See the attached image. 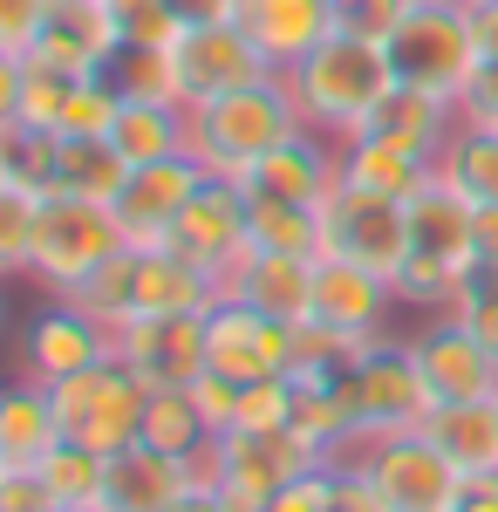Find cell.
<instances>
[{"mask_svg": "<svg viewBox=\"0 0 498 512\" xmlns=\"http://www.w3.org/2000/svg\"><path fill=\"white\" fill-rule=\"evenodd\" d=\"M287 82H294V103H301L307 130L348 144V137H362L369 117L389 103L396 62H389V41H376V35H362V28L342 21L301 69H287Z\"/></svg>", "mask_w": 498, "mask_h": 512, "instance_id": "cell-1", "label": "cell"}, {"mask_svg": "<svg viewBox=\"0 0 498 512\" xmlns=\"http://www.w3.org/2000/svg\"><path fill=\"white\" fill-rule=\"evenodd\" d=\"M301 130H307V117H301V103H294V82L260 76V82H246V89H226V96L198 103L185 151L205 164V178L246 185L253 164L267 158V151H280L287 137H301Z\"/></svg>", "mask_w": 498, "mask_h": 512, "instance_id": "cell-2", "label": "cell"}, {"mask_svg": "<svg viewBox=\"0 0 498 512\" xmlns=\"http://www.w3.org/2000/svg\"><path fill=\"white\" fill-rule=\"evenodd\" d=\"M485 267L478 253V205L458 198L444 178H430L410 198V260L396 274V301L417 315H451L458 287Z\"/></svg>", "mask_w": 498, "mask_h": 512, "instance_id": "cell-3", "label": "cell"}, {"mask_svg": "<svg viewBox=\"0 0 498 512\" xmlns=\"http://www.w3.org/2000/svg\"><path fill=\"white\" fill-rule=\"evenodd\" d=\"M69 301H82L116 335L123 321H144V315H205L219 301V280L198 274L192 260H178L171 246H123V253H110V267L82 294H69Z\"/></svg>", "mask_w": 498, "mask_h": 512, "instance_id": "cell-4", "label": "cell"}, {"mask_svg": "<svg viewBox=\"0 0 498 512\" xmlns=\"http://www.w3.org/2000/svg\"><path fill=\"white\" fill-rule=\"evenodd\" d=\"M130 239L116 226L110 205L96 198H69V192H48L41 198V219H35V253H28V280L41 294L69 301L82 294L89 280L110 267V253H123Z\"/></svg>", "mask_w": 498, "mask_h": 512, "instance_id": "cell-5", "label": "cell"}, {"mask_svg": "<svg viewBox=\"0 0 498 512\" xmlns=\"http://www.w3.org/2000/svg\"><path fill=\"white\" fill-rule=\"evenodd\" d=\"M348 472L369 478L383 512H458L464 506V472L437 451L430 431H396V437H362L342 458Z\"/></svg>", "mask_w": 498, "mask_h": 512, "instance_id": "cell-6", "label": "cell"}, {"mask_svg": "<svg viewBox=\"0 0 498 512\" xmlns=\"http://www.w3.org/2000/svg\"><path fill=\"white\" fill-rule=\"evenodd\" d=\"M389 62L396 82L430 89V96H451L478 76V28H471V7L464 0H410V14L389 28Z\"/></svg>", "mask_w": 498, "mask_h": 512, "instance_id": "cell-7", "label": "cell"}, {"mask_svg": "<svg viewBox=\"0 0 498 512\" xmlns=\"http://www.w3.org/2000/svg\"><path fill=\"white\" fill-rule=\"evenodd\" d=\"M342 396L355 410V444L362 437H396V431H423L430 424V390L417 376V355H410V335H376L369 349L348 362ZM348 458V451H342Z\"/></svg>", "mask_w": 498, "mask_h": 512, "instance_id": "cell-8", "label": "cell"}, {"mask_svg": "<svg viewBox=\"0 0 498 512\" xmlns=\"http://www.w3.org/2000/svg\"><path fill=\"white\" fill-rule=\"evenodd\" d=\"M55 390V417H62V437H76L89 451H130V444H144V403L151 390L116 362L103 355L96 369H82V376H62V383H48Z\"/></svg>", "mask_w": 498, "mask_h": 512, "instance_id": "cell-9", "label": "cell"}, {"mask_svg": "<svg viewBox=\"0 0 498 512\" xmlns=\"http://www.w3.org/2000/svg\"><path fill=\"white\" fill-rule=\"evenodd\" d=\"M314 465H328V458H321L314 444H301L294 431H219L212 451L198 458V478H212L232 506L267 512L273 492L294 485L301 472H314Z\"/></svg>", "mask_w": 498, "mask_h": 512, "instance_id": "cell-10", "label": "cell"}, {"mask_svg": "<svg viewBox=\"0 0 498 512\" xmlns=\"http://www.w3.org/2000/svg\"><path fill=\"white\" fill-rule=\"evenodd\" d=\"M321 253L355 260L369 274L396 280L410 260V205L383 192H362V185H335V198L321 205Z\"/></svg>", "mask_w": 498, "mask_h": 512, "instance_id": "cell-11", "label": "cell"}, {"mask_svg": "<svg viewBox=\"0 0 498 512\" xmlns=\"http://www.w3.org/2000/svg\"><path fill=\"white\" fill-rule=\"evenodd\" d=\"M178 260H192L198 274H212L219 287L232 280V267L253 253V198L232 178H205L192 192V205L178 212V226L164 239Z\"/></svg>", "mask_w": 498, "mask_h": 512, "instance_id": "cell-12", "label": "cell"}, {"mask_svg": "<svg viewBox=\"0 0 498 512\" xmlns=\"http://www.w3.org/2000/svg\"><path fill=\"white\" fill-rule=\"evenodd\" d=\"M294 349H301V328L260 315L246 301L219 294L205 308V369H219L232 383H267V376H294Z\"/></svg>", "mask_w": 498, "mask_h": 512, "instance_id": "cell-13", "label": "cell"}, {"mask_svg": "<svg viewBox=\"0 0 498 512\" xmlns=\"http://www.w3.org/2000/svg\"><path fill=\"white\" fill-rule=\"evenodd\" d=\"M171 76H178V103L198 110V103H212L226 89H246V82L273 76V69H267V55L246 41L239 21H192L171 41Z\"/></svg>", "mask_w": 498, "mask_h": 512, "instance_id": "cell-14", "label": "cell"}, {"mask_svg": "<svg viewBox=\"0 0 498 512\" xmlns=\"http://www.w3.org/2000/svg\"><path fill=\"white\" fill-rule=\"evenodd\" d=\"M116 362L144 390H192L205 376V315H144L116 328Z\"/></svg>", "mask_w": 498, "mask_h": 512, "instance_id": "cell-15", "label": "cell"}, {"mask_svg": "<svg viewBox=\"0 0 498 512\" xmlns=\"http://www.w3.org/2000/svg\"><path fill=\"white\" fill-rule=\"evenodd\" d=\"M410 355H417V376L430 403H485L498 396V355L451 315H430L410 335Z\"/></svg>", "mask_w": 498, "mask_h": 512, "instance_id": "cell-16", "label": "cell"}, {"mask_svg": "<svg viewBox=\"0 0 498 512\" xmlns=\"http://www.w3.org/2000/svg\"><path fill=\"white\" fill-rule=\"evenodd\" d=\"M103 355H116V335L89 315L82 301H55V294H48V308L21 328V376H28V383L82 376V369H96Z\"/></svg>", "mask_w": 498, "mask_h": 512, "instance_id": "cell-17", "label": "cell"}, {"mask_svg": "<svg viewBox=\"0 0 498 512\" xmlns=\"http://www.w3.org/2000/svg\"><path fill=\"white\" fill-rule=\"evenodd\" d=\"M205 185V164L192 151H178V158H157V164H137L130 171V185L116 192V226L130 246H164L171 226H178V212L192 205V192Z\"/></svg>", "mask_w": 498, "mask_h": 512, "instance_id": "cell-18", "label": "cell"}, {"mask_svg": "<svg viewBox=\"0 0 498 512\" xmlns=\"http://www.w3.org/2000/svg\"><path fill=\"white\" fill-rule=\"evenodd\" d=\"M389 308H403L396 301V280L369 274L355 260H335V253L314 260V315L307 321L335 328L348 342H376V335H389Z\"/></svg>", "mask_w": 498, "mask_h": 512, "instance_id": "cell-19", "label": "cell"}, {"mask_svg": "<svg viewBox=\"0 0 498 512\" xmlns=\"http://www.w3.org/2000/svg\"><path fill=\"white\" fill-rule=\"evenodd\" d=\"M116 55H123V35H116L110 0H62L28 48V62L55 76H110Z\"/></svg>", "mask_w": 498, "mask_h": 512, "instance_id": "cell-20", "label": "cell"}, {"mask_svg": "<svg viewBox=\"0 0 498 512\" xmlns=\"http://www.w3.org/2000/svg\"><path fill=\"white\" fill-rule=\"evenodd\" d=\"M232 21H239L246 41L267 55L273 76H287V69H301L307 55L342 28V7H335V0H239Z\"/></svg>", "mask_w": 498, "mask_h": 512, "instance_id": "cell-21", "label": "cell"}, {"mask_svg": "<svg viewBox=\"0 0 498 512\" xmlns=\"http://www.w3.org/2000/svg\"><path fill=\"white\" fill-rule=\"evenodd\" d=\"M342 185V144L335 137H321V130H301V137H287L280 151L253 164V178H246V192L260 198H287V205H328Z\"/></svg>", "mask_w": 498, "mask_h": 512, "instance_id": "cell-22", "label": "cell"}, {"mask_svg": "<svg viewBox=\"0 0 498 512\" xmlns=\"http://www.w3.org/2000/svg\"><path fill=\"white\" fill-rule=\"evenodd\" d=\"M192 485H198L192 458H171V451H157V444H130V451L110 458L96 512H171Z\"/></svg>", "mask_w": 498, "mask_h": 512, "instance_id": "cell-23", "label": "cell"}, {"mask_svg": "<svg viewBox=\"0 0 498 512\" xmlns=\"http://www.w3.org/2000/svg\"><path fill=\"white\" fill-rule=\"evenodd\" d=\"M219 294L260 308L273 321H287V328H301L314 315V260H301V253H246Z\"/></svg>", "mask_w": 498, "mask_h": 512, "instance_id": "cell-24", "label": "cell"}, {"mask_svg": "<svg viewBox=\"0 0 498 512\" xmlns=\"http://www.w3.org/2000/svg\"><path fill=\"white\" fill-rule=\"evenodd\" d=\"M55 444H62L55 390L21 376V383L7 390V403H0V472H35Z\"/></svg>", "mask_w": 498, "mask_h": 512, "instance_id": "cell-25", "label": "cell"}, {"mask_svg": "<svg viewBox=\"0 0 498 512\" xmlns=\"http://www.w3.org/2000/svg\"><path fill=\"white\" fill-rule=\"evenodd\" d=\"M342 178L348 185H362V192H383V198H410L437 178V158H417V151H403V144H389L376 130H362V137H348L342 144Z\"/></svg>", "mask_w": 498, "mask_h": 512, "instance_id": "cell-26", "label": "cell"}, {"mask_svg": "<svg viewBox=\"0 0 498 512\" xmlns=\"http://www.w3.org/2000/svg\"><path fill=\"white\" fill-rule=\"evenodd\" d=\"M376 137L389 144H403V151H417V158H437L444 144H451V130H458V103L451 96H430V89H410V82H396L389 89V103L369 117Z\"/></svg>", "mask_w": 498, "mask_h": 512, "instance_id": "cell-27", "label": "cell"}, {"mask_svg": "<svg viewBox=\"0 0 498 512\" xmlns=\"http://www.w3.org/2000/svg\"><path fill=\"white\" fill-rule=\"evenodd\" d=\"M423 431L437 437V451H444L464 478L498 472V396H485V403H437Z\"/></svg>", "mask_w": 498, "mask_h": 512, "instance_id": "cell-28", "label": "cell"}, {"mask_svg": "<svg viewBox=\"0 0 498 512\" xmlns=\"http://www.w3.org/2000/svg\"><path fill=\"white\" fill-rule=\"evenodd\" d=\"M130 171L137 164L123 158L110 137H55V192L116 205V192L130 185Z\"/></svg>", "mask_w": 498, "mask_h": 512, "instance_id": "cell-29", "label": "cell"}, {"mask_svg": "<svg viewBox=\"0 0 498 512\" xmlns=\"http://www.w3.org/2000/svg\"><path fill=\"white\" fill-rule=\"evenodd\" d=\"M185 137H192V110H185V103H123V117H116V130H110V144L130 164L178 158Z\"/></svg>", "mask_w": 498, "mask_h": 512, "instance_id": "cell-30", "label": "cell"}, {"mask_svg": "<svg viewBox=\"0 0 498 512\" xmlns=\"http://www.w3.org/2000/svg\"><path fill=\"white\" fill-rule=\"evenodd\" d=\"M437 178H444L458 198H471L478 212H492L498 205V130H471V123H458L451 144L437 151Z\"/></svg>", "mask_w": 498, "mask_h": 512, "instance_id": "cell-31", "label": "cell"}, {"mask_svg": "<svg viewBox=\"0 0 498 512\" xmlns=\"http://www.w3.org/2000/svg\"><path fill=\"white\" fill-rule=\"evenodd\" d=\"M212 424H205V410H198L192 390H151V403H144V444H157V451H171V458H205L212 451Z\"/></svg>", "mask_w": 498, "mask_h": 512, "instance_id": "cell-32", "label": "cell"}, {"mask_svg": "<svg viewBox=\"0 0 498 512\" xmlns=\"http://www.w3.org/2000/svg\"><path fill=\"white\" fill-rule=\"evenodd\" d=\"M103 472H110V458L89 451V444H76V437H62V444L35 465V478L48 485V499L69 506V512H96V499H103Z\"/></svg>", "mask_w": 498, "mask_h": 512, "instance_id": "cell-33", "label": "cell"}, {"mask_svg": "<svg viewBox=\"0 0 498 512\" xmlns=\"http://www.w3.org/2000/svg\"><path fill=\"white\" fill-rule=\"evenodd\" d=\"M253 198V253H301L321 260V212L314 205H287V198Z\"/></svg>", "mask_w": 498, "mask_h": 512, "instance_id": "cell-34", "label": "cell"}, {"mask_svg": "<svg viewBox=\"0 0 498 512\" xmlns=\"http://www.w3.org/2000/svg\"><path fill=\"white\" fill-rule=\"evenodd\" d=\"M0 185L7 192H35V198L55 192V137L0 117Z\"/></svg>", "mask_w": 498, "mask_h": 512, "instance_id": "cell-35", "label": "cell"}, {"mask_svg": "<svg viewBox=\"0 0 498 512\" xmlns=\"http://www.w3.org/2000/svg\"><path fill=\"white\" fill-rule=\"evenodd\" d=\"M123 117V89L110 76H76L69 82V103H62V130L55 137H110Z\"/></svg>", "mask_w": 498, "mask_h": 512, "instance_id": "cell-36", "label": "cell"}, {"mask_svg": "<svg viewBox=\"0 0 498 512\" xmlns=\"http://www.w3.org/2000/svg\"><path fill=\"white\" fill-rule=\"evenodd\" d=\"M110 82L123 89V103H178L171 48H123L110 62Z\"/></svg>", "mask_w": 498, "mask_h": 512, "instance_id": "cell-37", "label": "cell"}, {"mask_svg": "<svg viewBox=\"0 0 498 512\" xmlns=\"http://www.w3.org/2000/svg\"><path fill=\"white\" fill-rule=\"evenodd\" d=\"M116 14V35H123V48H171L178 41V7L171 0H110Z\"/></svg>", "mask_w": 498, "mask_h": 512, "instance_id": "cell-38", "label": "cell"}, {"mask_svg": "<svg viewBox=\"0 0 498 512\" xmlns=\"http://www.w3.org/2000/svg\"><path fill=\"white\" fill-rule=\"evenodd\" d=\"M35 219H41V198L35 192H7V185H0V267H7V274H28Z\"/></svg>", "mask_w": 498, "mask_h": 512, "instance_id": "cell-39", "label": "cell"}, {"mask_svg": "<svg viewBox=\"0 0 498 512\" xmlns=\"http://www.w3.org/2000/svg\"><path fill=\"white\" fill-rule=\"evenodd\" d=\"M232 431H294V376H267L239 390V424Z\"/></svg>", "mask_w": 498, "mask_h": 512, "instance_id": "cell-40", "label": "cell"}, {"mask_svg": "<svg viewBox=\"0 0 498 512\" xmlns=\"http://www.w3.org/2000/svg\"><path fill=\"white\" fill-rule=\"evenodd\" d=\"M451 321H464V328L498 355V267H478V274L464 280L458 301H451Z\"/></svg>", "mask_w": 498, "mask_h": 512, "instance_id": "cell-41", "label": "cell"}, {"mask_svg": "<svg viewBox=\"0 0 498 512\" xmlns=\"http://www.w3.org/2000/svg\"><path fill=\"white\" fill-rule=\"evenodd\" d=\"M62 0H0V55H28Z\"/></svg>", "mask_w": 498, "mask_h": 512, "instance_id": "cell-42", "label": "cell"}, {"mask_svg": "<svg viewBox=\"0 0 498 512\" xmlns=\"http://www.w3.org/2000/svg\"><path fill=\"white\" fill-rule=\"evenodd\" d=\"M267 512H335V465H314L294 485H280L267 499Z\"/></svg>", "mask_w": 498, "mask_h": 512, "instance_id": "cell-43", "label": "cell"}, {"mask_svg": "<svg viewBox=\"0 0 498 512\" xmlns=\"http://www.w3.org/2000/svg\"><path fill=\"white\" fill-rule=\"evenodd\" d=\"M458 123H471V130H498V62H478V76L458 89Z\"/></svg>", "mask_w": 498, "mask_h": 512, "instance_id": "cell-44", "label": "cell"}, {"mask_svg": "<svg viewBox=\"0 0 498 512\" xmlns=\"http://www.w3.org/2000/svg\"><path fill=\"white\" fill-rule=\"evenodd\" d=\"M239 390H246V383H232V376H219V369H205V376L192 383V396H198V410H205L212 431H232V424H239Z\"/></svg>", "mask_w": 498, "mask_h": 512, "instance_id": "cell-45", "label": "cell"}, {"mask_svg": "<svg viewBox=\"0 0 498 512\" xmlns=\"http://www.w3.org/2000/svg\"><path fill=\"white\" fill-rule=\"evenodd\" d=\"M0 512H55V499L35 472H0Z\"/></svg>", "mask_w": 498, "mask_h": 512, "instance_id": "cell-46", "label": "cell"}, {"mask_svg": "<svg viewBox=\"0 0 498 512\" xmlns=\"http://www.w3.org/2000/svg\"><path fill=\"white\" fill-rule=\"evenodd\" d=\"M171 512H232V499L219 492V485H212V478H198V485H192V492H185V499H178Z\"/></svg>", "mask_w": 498, "mask_h": 512, "instance_id": "cell-47", "label": "cell"}, {"mask_svg": "<svg viewBox=\"0 0 498 512\" xmlns=\"http://www.w3.org/2000/svg\"><path fill=\"white\" fill-rule=\"evenodd\" d=\"M471 28H478V55H485V62H498V0L471 7Z\"/></svg>", "mask_w": 498, "mask_h": 512, "instance_id": "cell-48", "label": "cell"}, {"mask_svg": "<svg viewBox=\"0 0 498 512\" xmlns=\"http://www.w3.org/2000/svg\"><path fill=\"white\" fill-rule=\"evenodd\" d=\"M171 7H178V21L192 28V21H232L239 0H171Z\"/></svg>", "mask_w": 498, "mask_h": 512, "instance_id": "cell-49", "label": "cell"}, {"mask_svg": "<svg viewBox=\"0 0 498 512\" xmlns=\"http://www.w3.org/2000/svg\"><path fill=\"white\" fill-rule=\"evenodd\" d=\"M458 512H498V472L464 478V506H458Z\"/></svg>", "mask_w": 498, "mask_h": 512, "instance_id": "cell-50", "label": "cell"}, {"mask_svg": "<svg viewBox=\"0 0 498 512\" xmlns=\"http://www.w3.org/2000/svg\"><path fill=\"white\" fill-rule=\"evenodd\" d=\"M478 253H485V267H498V205L478 212Z\"/></svg>", "mask_w": 498, "mask_h": 512, "instance_id": "cell-51", "label": "cell"}, {"mask_svg": "<svg viewBox=\"0 0 498 512\" xmlns=\"http://www.w3.org/2000/svg\"><path fill=\"white\" fill-rule=\"evenodd\" d=\"M335 7H342V14H355V7H362V0H335Z\"/></svg>", "mask_w": 498, "mask_h": 512, "instance_id": "cell-52", "label": "cell"}, {"mask_svg": "<svg viewBox=\"0 0 498 512\" xmlns=\"http://www.w3.org/2000/svg\"><path fill=\"white\" fill-rule=\"evenodd\" d=\"M464 7H485V0H464Z\"/></svg>", "mask_w": 498, "mask_h": 512, "instance_id": "cell-53", "label": "cell"}, {"mask_svg": "<svg viewBox=\"0 0 498 512\" xmlns=\"http://www.w3.org/2000/svg\"><path fill=\"white\" fill-rule=\"evenodd\" d=\"M335 512H342V499H335Z\"/></svg>", "mask_w": 498, "mask_h": 512, "instance_id": "cell-54", "label": "cell"}, {"mask_svg": "<svg viewBox=\"0 0 498 512\" xmlns=\"http://www.w3.org/2000/svg\"><path fill=\"white\" fill-rule=\"evenodd\" d=\"M55 512H69V506H55Z\"/></svg>", "mask_w": 498, "mask_h": 512, "instance_id": "cell-55", "label": "cell"}]
</instances>
